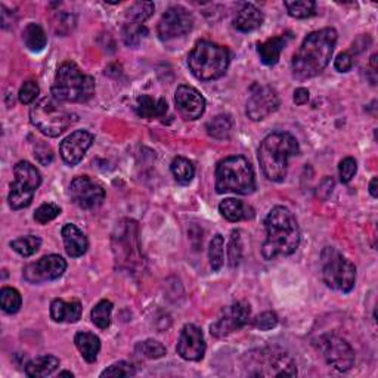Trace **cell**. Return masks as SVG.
I'll use <instances>...</instances> for the list:
<instances>
[{
    "label": "cell",
    "mask_w": 378,
    "mask_h": 378,
    "mask_svg": "<svg viewBox=\"0 0 378 378\" xmlns=\"http://www.w3.org/2000/svg\"><path fill=\"white\" fill-rule=\"evenodd\" d=\"M22 41L31 52H42L48 43L45 30L38 24H29L22 31Z\"/></svg>",
    "instance_id": "obj_29"
},
{
    "label": "cell",
    "mask_w": 378,
    "mask_h": 378,
    "mask_svg": "<svg viewBox=\"0 0 378 378\" xmlns=\"http://www.w3.org/2000/svg\"><path fill=\"white\" fill-rule=\"evenodd\" d=\"M289 14L294 18H309L315 14L317 3L312 0H296V2H284Z\"/></svg>",
    "instance_id": "obj_37"
},
{
    "label": "cell",
    "mask_w": 378,
    "mask_h": 378,
    "mask_svg": "<svg viewBox=\"0 0 378 378\" xmlns=\"http://www.w3.org/2000/svg\"><path fill=\"white\" fill-rule=\"evenodd\" d=\"M135 111L142 119H159V117H163L167 112V102L166 99H154L148 95H142L138 98Z\"/></svg>",
    "instance_id": "obj_25"
},
{
    "label": "cell",
    "mask_w": 378,
    "mask_h": 378,
    "mask_svg": "<svg viewBox=\"0 0 378 378\" xmlns=\"http://www.w3.org/2000/svg\"><path fill=\"white\" fill-rule=\"evenodd\" d=\"M15 179L10 184L9 205L14 210L29 207L34 198V194L42 184V175L29 161H20L14 167Z\"/></svg>",
    "instance_id": "obj_10"
},
{
    "label": "cell",
    "mask_w": 378,
    "mask_h": 378,
    "mask_svg": "<svg viewBox=\"0 0 378 378\" xmlns=\"http://www.w3.org/2000/svg\"><path fill=\"white\" fill-rule=\"evenodd\" d=\"M263 24V14L254 5L244 3L233 18V27L242 33L257 30Z\"/></svg>",
    "instance_id": "obj_22"
},
{
    "label": "cell",
    "mask_w": 378,
    "mask_h": 378,
    "mask_svg": "<svg viewBox=\"0 0 378 378\" xmlns=\"http://www.w3.org/2000/svg\"><path fill=\"white\" fill-rule=\"evenodd\" d=\"M136 374L135 371V367L132 363H129V362H117V363H112L111 367H108L106 371H103L101 374L102 378H106V377H133Z\"/></svg>",
    "instance_id": "obj_42"
},
{
    "label": "cell",
    "mask_w": 378,
    "mask_h": 378,
    "mask_svg": "<svg viewBox=\"0 0 378 378\" xmlns=\"http://www.w3.org/2000/svg\"><path fill=\"white\" fill-rule=\"evenodd\" d=\"M256 189L254 172L250 161L242 155H232L219 161L216 167V191L217 194L233 192L250 195Z\"/></svg>",
    "instance_id": "obj_5"
},
{
    "label": "cell",
    "mask_w": 378,
    "mask_h": 378,
    "mask_svg": "<svg viewBox=\"0 0 378 378\" xmlns=\"http://www.w3.org/2000/svg\"><path fill=\"white\" fill-rule=\"evenodd\" d=\"M70 195L75 205L94 210L106 200V189L89 176H77L70 185Z\"/></svg>",
    "instance_id": "obj_15"
},
{
    "label": "cell",
    "mask_w": 378,
    "mask_h": 378,
    "mask_svg": "<svg viewBox=\"0 0 378 378\" xmlns=\"http://www.w3.org/2000/svg\"><path fill=\"white\" fill-rule=\"evenodd\" d=\"M61 215V208L59 205L54 204V203H45L41 207L37 208L34 213V219L36 221H38L41 225L48 224V221L57 219Z\"/></svg>",
    "instance_id": "obj_41"
},
{
    "label": "cell",
    "mask_w": 378,
    "mask_h": 378,
    "mask_svg": "<svg viewBox=\"0 0 378 378\" xmlns=\"http://www.w3.org/2000/svg\"><path fill=\"white\" fill-rule=\"evenodd\" d=\"M112 303L110 300H101V302L92 309V322L101 330H107L111 324Z\"/></svg>",
    "instance_id": "obj_34"
},
{
    "label": "cell",
    "mask_w": 378,
    "mask_h": 378,
    "mask_svg": "<svg viewBox=\"0 0 378 378\" xmlns=\"http://www.w3.org/2000/svg\"><path fill=\"white\" fill-rule=\"evenodd\" d=\"M22 297L18 290L10 289V286H5L0 291V306L6 312V314H17L21 309Z\"/></svg>",
    "instance_id": "obj_33"
},
{
    "label": "cell",
    "mask_w": 378,
    "mask_h": 378,
    "mask_svg": "<svg viewBox=\"0 0 378 378\" xmlns=\"http://www.w3.org/2000/svg\"><path fill=\"white\" fill-rule=\"evenodd\" d=\"M351 65H354V59H351V55L349 54V52H343V54H340L335 58V62H334L335 70L340 73L350 71Z\"/></svg>",
    "instance_id": "obj_46"
},
{
    "label": "cell",
    "mask_w": 378,
    "mask_h": 378,
    "mask_svg": "<svg viewBox=\"0 0 378 378\" xmlns=\"http://www.w3.org/2000/svg\"><path fill=\"white\" fill-rule=\"evenodd\" d=\"M176 108L185 120H197L205 111V99L197 89L182 85L175 95Z\"/></svg>",
    "instance_id": "obj_19"
},
{
    "label": "cell",
    "mask_w": 378,
    "mask_h": 378,
    "mask_svg": "<svg viewBox=\"0 0 378 378\" xmlns=\"http://www.w3.org/2000/svg\"><path fill=\"white\" fill-rule=\"evenodd\" d=\"M279 107L278 92L270 86H254L247 102V115L253 122L265 120Z\"/></svg>",
    "instance_id": "obj_17"
},
{
    "label": "cell",
    "mask_w": 378,
    "mask_h": 378,
    "mask_svg": "<svg viewBox=\"0 0 378 378\" xmlns=\"http://www.w3.org/2000/svg\"><path fill=\"white\" fill-rule=\"evenodd\" d=\"M74 343L86 362L94 363L98 359V354L101 350V340L98 335L86 331L77 333L74 337Z\"/></svg>",
    "instance_id": "obj_27"
},
{
    "label": "cell",
    "mask_w": 378,
    "mask_h": 378,
    "mask_svg": "<svg viewBox=\"0 0 378 378\" xmlns=\"http://www.w3.org/2000/svg\"><path fill=\"white\" fill-rule=\"evenodd\" d=\"M278 324V317L275 312H263L254 319V327L260 331H269L275 328Z\"/></svg>",
    "instance_id": "obj_45"
},
{
    "label": "cell",
    "mask_w": 378,
    "mask_h": 378,
    "mask_svg": "<svg viewBox=\"0 0 378 378\" xmlns=\"http://www.w3.org/2000/svg\"><path fill=\"white\" fill-rule=\"evenodd\" d=\"M358 170V163L355 159L347 157L344 159L340 166H338V175H340V180L343 184H349V182L355 177Z\"/></svg>",
    "instance_id": "obj_44"
},
{
    "label": "cell",
    "mask_w": 378,
    "mask_h": 378,
    "mask_svg": "<svg viewBox=\"0 0 378 378\" xmlns=\"http://www.w3.org/2000/svg\"><path fill=\"white\" fill-rule=\"evenodd\" d=\"M309 90L305 87H298L294 92V102L297 106H305V103L309 102Z\"/></svg>",
    "instance_id": "obj_48"
},
{
    "label": "cell",
    "mask_w": 378,
    "mask_h": 378,
    "mask_svg": "<svg viewBox=\"0 0 378 378\" xmlns=\"http://www.w3.org/2000/svg\"><path fill=\"white\" fill-rule=\"evenodd\" d=\"M315 346L325 362L337 371H349L355 365V351L342 337L334 334L321 335L315 340Z\"/></svg>",
    "instance_id": "obj_12"
},
{
    "label": "cell",
    "mask_w": 378,
    "mask_h": 378,
    "mask_svg": "<svg viewBox=\"0 0 378 378\" xmlns=\"http://www.w3.org/2000/svg\"><path fill=\"white\" fill-rule=\"evenodd\" d=\"M59 367V359L57 356L46 355L30 361L25 365V374L31 378H42L54 374Z\"/></svg>",
    "instance_id": "obj_28"
},
{
    "label": "cell",
    "mask_w": 378,
    "mask_h": 378,
    "mask_svg": "<svg viewBox=\"0 0 378 378\" xmlns=\"http://www.w3.org/2000/svg\"><path fill=\"white\" fill-rule=\"evenodd\" d=\"M112 252L115 262L127 270L143 269L142 249L138 237V224L133 220H123L112 235Z\"/></svg>",
    "instance_id": "obj_8"
},
{
    "label": "cell",
    "mask_w": 378,
    "mask_h": 378,
    "mask_svg": "<svg viewBox=\"0 0 378 378\" xmlns=\"http://www.w3.org/2000/svg\"><path fill=\"white\" fill-rule=\"evenodd\" d=\"M252 309L250 305L245 302L233 303L220 312L217 319L210 325L212 335L221 338L232 334L233 331H238L245 327L250 321Z\"/></svg>",
    "instance_id": "obj_13"
},
{
    "label": "cell",
    "mask_w": 378,
    "mask_h": 378,
    "mask_svg": "<svg viewBox=\"0 0 378 378\" xmlns=\"http://www.w3.org/2000/svg\"><path fill=\"white\" fill-rule=\"evenodd\" d=\"M266 240L262 254L266 260L293 254L300 244V228L294 215L284 205L273 207L265 219Z\"/></svg>",
    "instance_id": "obj_2"
},
{
    "label": "cell",
    "mask_w": 378,
    "mask_h": 378,
    "mask_svg": "<svg viewBox=\"0 0 378 378\" xmlns=\"http://www.w3.org/2000/svg\"><path fill=\"white\" fill-rule=\"evenodd\" d=\"M62 240L65 245V252L70 257H80L87 252V238L85 233L73 224L64 225L62 231Z\"/></svg>",
    "instance_id": "obj_21"
},
{
    "label": "cell",
    "mask_w": 378,
    "mask_h": 378,
    "mask_svg": "<svg viewBox=\"0 0 378 378\" xmlns=\"http://www.w3.org/2000/svg\"><path fill=\"white\" fill-rule=\"evenodd\" d=\"M289 43V37L286 36H277L273 38H269L265 43L259 45L257 52L260 61L265 65H275L279 61V57L282 54L284 48Z\"/></svg>",
    "instance_id": "obj_26"
},
{
    "label": "cell",
    "mask_w": 378,
    "mask_h": 378,
    "mask_svg": "<svg viewBox=\"0 0 378 378\" xmlns=\"http://www.w3.org/2000/svg\"><path fill=\"white\" fill-rule=\"evenodd\" d=\"M377 184H378V179H377V177H374V179L371 180V184H370V194L372 195V197H374V198H377V197H378V189H377Z\"/></svg>",
    "instance_id": "obj_49"
},
{
    "label": "cell",
    "mask_w": 378,
    "mask_h": 378,
    "mask_svg": "<svg viewBox=\"0 0 378 378\" xmlns=\"http://www.w3.org/2000/svg\"><path fill=\"white\" fill-rule=\"evenodd\" d=\"M94 94V77L85 74L74 62H64L58 68L52 86V96L65 102H86Z\"/></svg>",
    "instance_id": "obj_6"
},
{
    "label": "cell",
    "mask_w": 378,
    "mask_h": 378,
    "mask_svg": "<svg viewBox=\"0 0 378 378\" xmlns=\"http://www.w3.org/2000/svg\"><path fill=\"white\" fill-rule=\"evenodd\" d=\"M31 124L49 138H58L71 124L77 122V115L65 108L54 96L36 102L30 110Z\"/></svg>",
    "instance_id": "obj_7"
},
{
    "label": "cell",
    "mask_w": 378,
    "mask_h": 378,
    "mask_svg": "<svg viewBox=\"0 0 378 378\" xmlns=\"http://www.w3.org/2000/svg\"><path fill=\"white\" fill-rule=\"evenodd\" d=\"M50 317L55 322L74 324L82 317V305L79 302H64L61 298H55L50 303Z\"/></svg>",
    "instance_id": "obj_23"
},
{
    "label": "cell",
    "mask_w": 378,
    "mask_h": 378,
    "mask_svg": "<svg viewBox=\"0 0 378 378\" xmlns=\"http://www.w3.org/2000/svg\"><path fill=\"white\" fill-rule=\"evenodd\" d=\"M250 371L249 375L253 377H294L297 375V368L293 358L278 349L259 350L257 355L250 354Z\"/></svg>",
    "instance_id": "obj_11"
},
{
    "label": "cell",
    "mask_w": 378,
    "mask_h": 378,
    "mask_svg": "<svg viewBox=\"0 0 378 378\" xmlns=\"http://www.w3.org/2000/svg\"><path fill=\"white\" fill-rule=\"evenodd\" d=\"M219 212L229 221L249 220L254 217V208L235 198H226L221 201L219 205Z\"/></svg>",
    "instance_id": "obj_24"
},
{
    "label": "cell",
    "mask_w": 378,
    "mask_h": 378,
    "mask_svg": "<svg viewBox=\"0 0 378 378\" xmlns=\"http://www.w3.org/2000/svg\"><path fill=\"white\" fill-rule=\"evenodd\" d=\"M38 92H41V89H38V85L33 80L25 82L21 89H20V102L24 103V106H29V103L34 102V99L38 96Z\"/></svg>",
    "instance_id": "obj_43"
},
{
    "label": "cell",
    "mask_w": 378,
    "mask_h": 378,
    "mask_svg": "<svg viewBox=\"0 0 378 378\" xmlns=\"http://www.w3.org/2000/svg\"><path fill=\"white\" fill-rule=\"evenodd\" d=\"M240 231H232L231 240L228 244V262L232 269L240 266L242 259V242H241Z\"/></svg>",
    "instance_id": "obj_39"
},
{
    "label": "cell",
    "mask_w": 378,
    "mask_h": 378,
    "mask_svg": "<svg viewBox=\"0 0 378 378\" xmlns=\"http://www.w3.org/2000/svg\"><path fill=\"white\" fill-rule=\"evenodd\" d=\"M177 354L185 361H200L205 354L203 331L194 324H187L177 340Z\"/></svg>",
    "instance_id": "obj_18"
},
{
    "label": "cell",
    "mask_w": 378,
    "mask_h": 378,
    "mask_svg": "<svg viewBox=\"0 0 378 378\" xmlns=\"http://www.w3.org/2000/svg\"><path fill=\"white\" fill-rule=\"evenodd\" d=\"M65 269H67V262L61 256L49 254L25 266L24 279L30 284L55 281L64 275Z\"/></svg>",
    "instance_id": "obj_16"
},
{
    "label": "cell",
    "mask_w": 378,
    "mask_h": 378,
    "mask_svg": "<svg viewBox=\"0 0 378 378\" xmlns=\"http://www.w3.org/2000/svg\"><path fill=\"white\" fill-rule=\"evenodd\" d=\"M300 151L297 139L286 132L268 135L259 147V163L265 176L272 182H281L289 170V160Z\"/></svg>",
    "instance_id": "obj_3"
},
{
    "label": "cell",
    "mask_w": 378,
    "mask_h": 378,
    "mask_svg": "<svg viewBox=\"0 0 378 378\" xmlns=\"http://www.w3.org/2000/svg\"><path fill=\"white\" fill-rule=\"evenodd\" d=\"M155 6L152 2H136L126 12L127 22H136V24L145 22L152 15Z\"/></svg>",
    "instance_id": "obj_35"
},
{
    "label": "cell",
    "mask_w": 378,
    "mask_h": 378,
    "mask_svg": "<svg viewBox=\"0 0 378 378\" xmlns=\"http://www.w3.org/2000/svg\"><path fill=\"white\" fill-rule=\"evenodd\" d=\"M321 266L322 279L330 289L340 293H350L354 290L356 268L340 252H337L333 247L324 249L321 253Z\"/></svg>",
    "instance_id": "obj_9"
},
{
    "label": "cell",
    "mask_w": 378,
    "mask_h": 378,
    "mask_svg": "<svg viewBox=\"0 0 378 378\" xmlns=\"http://www.w3.org/2000/svg\"><path fill=\"white\" fill-rule=\"evenodd\" d=\"M224 237L217 233L210 241V247H208V260H210V266L213 270H219L224 266Z\"/></svg>",
    "instance_id": "obj_38"
},
{
    "label": "cell",
    "mask_w": 378,
    "mask_h": 378,
    "mask_svg": "<svg viewBox=\"0 0 378 378\" xmlns=\"http://www.w3.org/2000/svg\"><path fill=\"white\" fill-rule=\"evenodd\" d=\"M194 27V17L184 6L168 8L159 22V36L167 42L188 34Z\"/></svg>",
    "instance_id": "obj_14"
},
{
    "label": "cell",
    "mask_w": 378,
    "mask_h": 378,
    "mask_svg": "<svg viewBox=\"0 0 378 378\" xmlns=\"http://www.w3.org/2000/svg\"><path fill=\"white\" fill-rule=\"evenodd\" d=\"M136 350L147 359H160L166 356V347L157 340H145L136 346Z\"/></svg>",
    "instance_id": "obj_40"
},
{
    "label": "cell",
    "mask_w": 378,
    "mask_h": 378,
    "mask_svg": "<svg viewBox=\"0 0 378 378\" xmlns=\"http://www.w3.org/2000/svg\"><path fill=\"white\" fill-rule=\"evenodd\" d=\"M337 43V31L324 29L310 33L293 57L291 68L296 79L306 80L321 74L327 67Z\"/></svg>",
    "instance_id": "obj_1"
},
{
    "label": "cell",
    "mask_w": 378,
    "mask_h": 378,
    "mask_svg": "<svg viewBox=\"0 0 378 378\" xmlns=\"http://www.w3.org/2000/svg\"><path fill=\"white\" fill-rule=\"evenodd\" d=\"M59 377H74V374L73 372H68V371H62V372H59Z\"/></svg>",
    "instance_id": "obj_50"
},
{
    "label": "cell",
    "mask_w": 378,
    "mask_h": 378,
    "mask_svg": "<svg viewBox=\"0 0 378 378\" xmlns=\"http://www.w3.org/2000/svg\"><path fill=\"white\" fill-rule=\"evenodd\" d=\"M36 159L41 161L42 160V155H45V164H49L52 161V159H54V154H52V150L49 147H46L45 143H38V147L36 148Z\"/></svg>",
    "instance_id": "obj_47"
},
{
    "label": "cell",
    "mask_w": 378,
    "mask_h": 378,
    "mask_svg": "<svg viewBox=\"0 0 378 378\" xmlns=\"http://www.w3.org/2000/svg\"><path fill=\"white\" fill-rule=\"evenodd\" d=\"M42 245V240L36 237V235H27V237H21L18 240H14L10 242L12 250L18 253L22 257H30L34 253L38 252Z\"/></svg>",
    "instance_id": "obj_32"
},
{
    "label": "cell",
    "mask_w": 378,
    "mask_h": 378,
    "mask_svg": "<svg viewBox=\"0 0 378 378\" xmlns=\"http://www.w3.org/2000/svg\"><path fill=\"white\" fill-rule=\"evenodd\" d=\"M231 55L225 46L201 41L194 46L188 57V65L192 74L203 82L220 79L229 67Z\"/></svg>",
    "instance_id": "obj_4"
},
{
    "label": "cell",
    "mask_w": 378,
    "mask_h": 378,
    "mask_svg": "<svg viewBox=\"0 0 378 378\" xmlns=\"http://www.w3.org/2000/svg\"><path fill=\"white\" fill-rule=\"evenodd\" d=\"M205 129H207V133L215 139H219V140L228 139L232 132V119L225 114L216 115L215 119H212L207 123Z\"/></svg>",
    "instance_id": "obj_30"
},
{
    "label": "cell",
    "mask_w": 378,
    "mask_h": 378,
    "mask_svg": "<svg viewBox=\"0 0 378 378\" xmlns=\"http://www.w3.org/2000/svg\"><path fill=\"white\" fill-rule=\"evenodd\" d=\"M170 170L175 179L182 185H188L195 175L194 164L188 159H184V157H176L172 161Z\"/></svg>",
    "instance_id": "obj_31"
},
{
    "label": "cell",
    "mask_w": 378,
    "mask_h": 378,
    "mask_svg": "<svg viewBox=\"0 0 378 378\" xmlns=\"http://www.w3.org/2000/svg\"><path fill=\"white\" fill-rule=\"evenodd\" d=\"M147 34H148V30L147 27H143L142 24L126 22L123 27V41L130 48L138 46L143 38L147 37Z\"/></svg>",
    "instance_id": "obj_36"
},
{
    "label": "cell",
    "mask_w": 378,
    "mask_h": 378,
    "mask_svg": "<svg viewBox=\"0 0 378 378\" xmlns=\"http://www.w3.org/2000/svg\"><path fill=\"white\" fill-rule=\"evenodd\" d=\"M94 143V135L86 132V130H75L70 136L65 138L61 145L59 152L62 160L70 164L75 166L79 164L87 152V150L92 147Z\"/></svg>",
    "instance_id": "obj_20"
}]
</instances>
